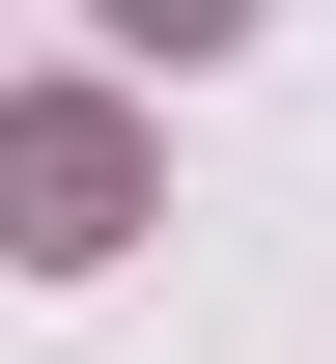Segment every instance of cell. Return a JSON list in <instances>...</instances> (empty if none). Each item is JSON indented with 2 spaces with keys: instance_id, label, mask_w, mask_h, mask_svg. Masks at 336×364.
Returning a JSON list of instances; mask_svg holds the SVG:
<instances>
[{
  "instance_id": "1",
  "label": "cell",
  "mask_w": 336,
  "mask_h": 364,
  "mask_svg": "<svg viewBox=\"0 0 336 364\" xmlns=\"http://www.w3.org/2000/svg\"><path fill=\"white\" fill-rule=\"evenodd\" d=\"M112 225H141V112H112V85H0V252L85 280Z\"/></svg>"
}]
</instances>
